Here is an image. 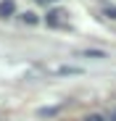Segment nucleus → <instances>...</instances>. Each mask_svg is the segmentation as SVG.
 <instances>
[{
    "mask_svg": "<svg viewBox=\"0 0 116 121\" xmlns=\"http://www.w3.org/2000/svg\"><path fill=\"white\" fill-rule=\"evenodd\" d=\"M58 74H63V76H66V74H82V69H79V66H61Z\"/></svg>",
    "mask_w": 116,
    "mask_h": 121,
    "instance_id": "obj_4",
    "label": "nucleus"
},
{
    "mask_svg": "<svg viewBox=\"0 0 116 121\" xmlns=\"http://www.w3.org/2000/svg\"><path fill=\"white\" fill-rule=\"evenodd\" d=\"M16 13V3L13 0H0V18H8Z\"/></svg>",
    "mask_w": 116,
    "mask_h": 121,
    "instance_id": "obj_2",
    "label": "nucleus"
},
{
    "mask_svg": "<svg viewBox=\"0 0 116 121\" xmlns=\"http://www.w3.org/2000/svg\"><path fill=\"white\" fill-rule=\"evenodd\" d=\"M111 121H116V116H113V118H111Z\"/></svg>",
    "mask_w": 116,
    "mask_h": 121,
    "instance_id": "obj_9",
    "label": "nucleus"
},
{
    "mask_svg": "<svg viewBox=\"0 0 116 121\" xmlns=\"http://www.w3.org/2000/svg\"><path fill=\"white\" fill-rule=\"evenodd\" d=\"M58 111H61V105H55V108H40V116L45 118V116H55Z\"/></svg>",
    "mask_w": 116,
    "mask_h": 121,
    "instance_id": "obj_5",
    "label": "nucleus"
},
{
    "mask_svg": "<svg viewBox=\"0 0 116 121\" xmlns=\"http://www.w3.org/2000/svg\"><path fill=\"white\" fill-rule=\"evenodd\" d=\"M85 121H106V118H103V116H100V113H90V116H87V118H85Z\"/></svg>",
    "mask_w": 116,
    "mask_h": 121,
    "instance_id": "obj_7",
    "label": "nucleus"
},
{
    "mask_svg": "<svg viewBox=\"0 0 116 121\" xmlns=\"http://www.w3.org/2000/svg\"><path fill=\"white\" fill-rule=\"evenodd\" d=\"M63 11L61 8H55V11H50L48 16H45V21H48V26H63Z\"/></svg>",
    "mask_w": 116,
    "mask_h": 121,
    "instance_id": "obj_1",
    "label": "nucleus"
},
{
    "mask_svg": "<svg viewBox=\"0 0 116 121\" xmlns=\"http://www.w3.org/2000/svg\"><path fill=\"white\" fill-rule=\"evenodd\" d=\"M79 55H82V58H106L103 50H82Z\"/></svg>",
    "mask_w": 116,
    "mask_h": 121,
    "instance_id": "obj_3",
    "label": "nucleus"
},
{
    "mask_svg": "<svg viewBox=\"0 0 116 121\" xmlns=\"http://www.w3.org/2000/svg\"><path fill=\"white\" fill-rule=\"evenodd\" d=\"M21 18H24V21H27V24H37V16H34V13H24Z\"/></svg>",
    "mask_w": 116,
    "mask_h": 121,
    "instance_id": "obj_6",
    "label": "nucleus"
},
{
    "mask_svg": "<svg viewBox=\"0 0 116 121\" xmlns=\"http://www.w3.org/2000/svg\"><path fill=\"white\" fill-rule=\"evenodd\" d=\"M106 16H108V18H116V5H108V8H106Z\"/></svg>",
    "mask_w": 116,
    "mask_h": 121,
    "instance_id": "obj_8",
    "label": "nucleus"
}]
</instances>
